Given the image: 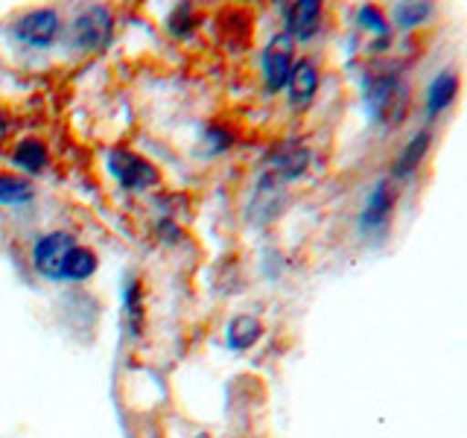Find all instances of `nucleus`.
<instances>
[{"label":"nucleus","mask_w":467,"mask_h":438,"mask_svg":"<svg viewBox=\"0 0 467 438\" xmlns=\"http://www.w3.org/2000/svg\"><path fill=\"white\" fill-rule=\"evenodd\" d=\"M365 102L377 123H400L409 109V88L398 70L374 73L365 82Z\"/></svg>","instance_id":"obj_1"},{"label":"nucleus","mask_w":467,"mask_h":438,"mask_svg":"<svg viewBox=\"0 0 467 438\" xmlns=\"http://www.w3.org/2000/svg\"><path fill=\"white\" fill-rule=\"evenodd\" d=\"M111 24H114V15L109 6L97 4V6L82 9L70 26V47L82 56L102 53L111 41Z\"/></svg>","instance_id":"obj_2"},{"label":"nucleus","mask_w":467,"mask_h":438,"mask_svg":"<svg viewBox=\"0 0 467 438\" xmlns=\"http://www.w3.org/2000/svg\"><path fill=\"white\" fill-rule=\"evenodd\" d=\"M58 33H62V18H58V12L50 6L29 9V12L18 15L12 24V36L21 44H26V47H36V50H44V47H50V44H56Z\"/></svg>","instance_id":"obj_3"},{"label":"nucleus","mask_w":467,"mask_h":438,"mask_svg":"<svg viewBox=\"0 0 467 438\" xmlns=\"http://www.w3.org/2000/svg\"><path fill=\"white\" fill-rule=\"evenodd\" d=\"M109 172L120 182L123 190H135V193H143L158 184V170L152 161H146L143 155L131 152V150H111L109 152Z\"/></svg>","instance_id":"obj_4"},{"label":"nucleus","mask_w":467,"mask_h":438,"mask_svg":"<svg viewBox=\"0 0 467 438\" xmlns=\"http://www.w3.org/2000/svg\"><path fill=\"white\" fill-rule=\"evenodd\" d=\"M260 65H263V79H266V88L275 91H284L286 82H289V73L292 65H296V41H292L286 33L275 36L266 50L260 56Z\"/></svg>","instance_id":"obj_5"},{"label":"nucleus","mask_w":467,"mask_h":438,"mask_svg":"<svg viewBox=\"0 0 467 438\" xmlns=\"http://www.w3.org/2000/svg\"><path fill=\"white\" fill-rule=\"evenodd\" d=\"M394 204H398V187H394L389 179L377 182L368 202H365V208H362L359 228L365 234H386L389 223H391V214H394Z\"/></svg>","instance_id":"obj_6"},{"label":"nucleus","mask_w":467,"mask_h":438,"mask_svg":"<svg viewBox=\"0 0 467 438\" xmlns=\"http://www.w3.org/2000/svg\"><path fill=\"white\" fill-rule=\"evenodd\" d=\"M73 245H77V237L67 234V231H50V234H44V237H38L36 245H33L36 272L47 277V281H56L58 266H62L65 255L70 252Z\"/></svg>","instance_id":"obj_7"},{"label":"nucleus","mask_w":467,"mask_h":438,"mask_svg":"<svg viewBox=\"0 0 467 438\" xmlns=\"http://www.w3.org/2000/svg\"><path fill=\"white\" fill-rule=\"evenodd\" d=\"M281 208H284V182L277 179L275 172H263L254 190L252 208H248V219L257 225L272 223V219L281 214Z\"/></svg>","instance_id":"obj_8"},{"label":"nucleus","mask_w":467,"mask_h":438,"mask_svg":"<svg viewBox=\"0 0 467 438\" xmlns=\"http://www.w3.org/2000/svg\"><path fill=\"white\" fill-rule=\"evenodd\" d=\"M459 91H462V79H459V70L456 68H444L438 70L432 82L427 85V117L444 114L452 102L459 99Z\"/></svg>","instance_id":"obj_9"},{"label":"nucleus","mask_w":467,"mask_h":438,"mask_svg":"<svg viewBox=\"0 0 467 438\" xmlns=\"http://www.w3.org/2000/svg\"><path fill=\"white\" fill-rule=\"evenodd\" d=\"M321 15L325 6L318 0H301V4H292L286 9V36L292 41H310L318 29H321Z\"/></svg>","instance_id":"obj_10"},{"label":"nucleus","mask_w":467,"mask_h":438,"mask_svg":"<svg viewBox=\"0 0 467 438\" xmlns=\"http://www.w3.org/2000/svg\"><path fill=\"white\" fill-rule=\"evenodd\" d=\"M318 68L310 62V58H301V62L292 65V73H289V106L292 109H306L310 102L316 99L318 94Z\"/></svg>","instance_id":"obj_11"},{"label":"nucleus","mask_w":467,"mask_h":438,"mask_svg":"<svg viewBox=\"0 0 467 438\" xmlns=\"http://www.w3.org/2000/svg\"><path fill=\"white\" fill-rule=\"evenodd\" d=\"M12 164L18 167L26 175H41L44 170L50 167V150L47 143L38 138H24L15 143L12 150Z\"/></svg>","instance_id":"obj_12"},{"label":"nucleus","mask_w":467,"mask_h":438,"mask_svg":"<svg viewBox=\"0 0 467 438\" xmlns=\"http://www.w3.org/2000/svg\"><path fill=\"white\" fill-rule=\"evenodd\" d=\"M99 266V260L94 255V248L88 245H73L70 252L65 255L62 266H58V275H56V284L62 281H88Z\"/></svg>","instance_id":"obj_13"},{"label":"nucleus","mask_w":467,"mask_h":438,"mask_svg":"<svg viewBox=\"0 0 467 438\" xmlns=\"http://www.w3.org/2000/svg\"><path fill=\"white\" fill-rule=\"evenodd\" d=\"M263 336V321L252 313H240V316H234L228 321V328H225V345L231 350H248V348H254L257 339Z\"/></svg>","instance_id":"obj_14"},{"label":"nucleus","mask_w":467,"mask_h":438,"mask_svg":"<svg viewBox=\"0 0 467 438\" xmlns=\"http://www.w3.org/2000/svg\"><path fill=\"white\" fill-rule=\"evenodd\" d=\"M430 146H432V135H430V129H420V131H415V135L409 138V143L403 146V152L398 155V161H394L391 172L398 175V179H406V175H412V172L420 167V161L427 158Z\"/></svg>","instance_id":"obj_15"},{"label":"nucleus","mask_w":467,"mask_h":438,"mask_svg":"<svg viewBox=\"0 0 467 438\" xmlns=\"http://www.w3.org/2000/svg\"><path fill=\"white\" fill-rule=\"evenodd\" d=\"M306 164H310V152H306L304 146L289 143V146H284V150L275 152L269 172H275L281 182H292V179H298V175L306 172Z\"/></svg>","instance_id":"obj_16"},{"label":"nucleus","mask_w":467,"mask_h":438,"mask_svg":"<svg viewBox=\"0 0 467 438\" xmlns=\"http://www.w3.org/2000/svg\"><path fill=\"white\" fill-rule=\"evenodd\" d=\"M36 190L26 179L12 172H0V204H26L33 202Z\"/></svg>","instance_id":"obj_17"},{"label":"nucleus","mask_w":467,"mask_h":438,"mask_svg":"<svg viewBox=\"0 0 467 438\" xmlns=\"http://www.w3.org/2000/svg\"><path fill=\"white\" fill-rule=\"evenodd\" d=\"M432 15H435L432 4H415V0H409V4L394 6V24L409 33V29H418L420 24H427Z\"/></svg>","instance_id":"obj_18"},{"label":"nucleus","mask_w":467,"mask_h":438,"mask_svg":"<svg viewBox=\"0 0 467 438\" xmlns=\"http://www.w3.org/2000/svg\"><path fill=\"white\" fill-rule=\"evenodd\" d=\"M357 21H359L362 29H368V33H374L379 41L391 38V24H389V18H386L383 9H379V6H374V4H362L359 12H357Z\"/></svg>","instance_id":"obj_19"},{"label":"nucleus","mask_w":467,"mask_h":438,"mask_svg":"<svg viewBox=\"0 0 467 438\" xmlns=\"http://www.w3.org/2000/svg\"><path fill=\"white\" fill-rule=\"evenodd\" d=\"M126 316H129V328L131 333H140L143 328V307H140V287L138 281H129L126 287Z\"/></svg>","instance_id":"obj_20"},{"label":"nucleus","mask_w":467,"mask_h":438,"mask_svg":"<svg viewBox=\"0 0 467 438\" xmlns=\"http://www.w3.org/2000/svg\"><path fill=\"white\" fill-rule=\"evenodd\" d=\"M170 29L175 36H187L190 33V26H193V6L190 4H182L179 9H172V15H170Z\"/></svg>","instance_id":"obj_21"},{"label":"nucleus","mask_w":467,"mask_h":438,"mask_svg":"<svg viewBox=\"0 0 467 438\" xmlns=\"http://www.w3.org/2000/svg\"><path fill=\"white\" fill-rule=\"evenodd\" d=\"M211 143H213V152H223V150H228V146H231V135H228L225 129L213 126L211 129Z\"/></svg>","instance_id":"obj_22"},{"label":"nucleus","mask_w":467,"mask_h":438,"mask_svg":"<svg viewBox=\"0 0 467 438\" xmlns=\"http://www.w3.org/2000/svg\"><path fill=\"white\" fill-rule=\"evenodd\" d=\"M9 126H12V123H9V117H6V111H4V109H0V138H6V135H9Z\"/></svg>","instance_id":"obj_23"},{"label":"nucleus","mask_w":467,"mask_h":438,"mask_svg":"<svg viewBox=\"0 0 467 438\" xmlns=\"http://www.w3.org/2000/svg\"><path fill=\"white\" fill-rule=\"evenodd\" d=\"M193 438H208V433H199V435H193Z\"/></svg>","instance_id":"obj_24"}]
</instances>
